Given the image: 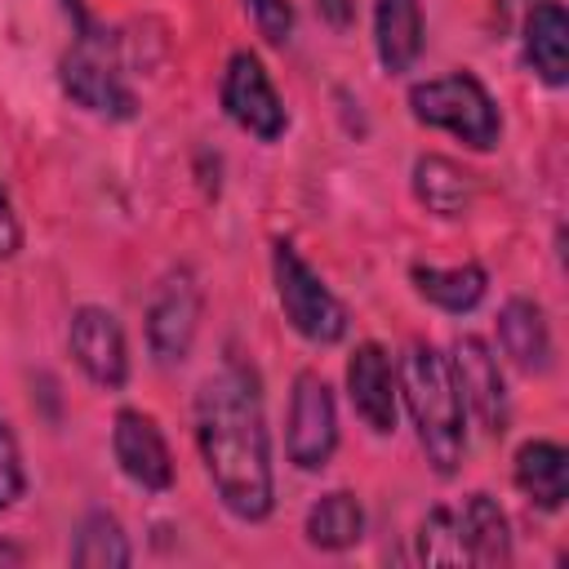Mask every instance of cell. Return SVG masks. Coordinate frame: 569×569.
I'll list each match as a JSON object with an SVG mask.
<instances>
[{"mask_svg": "<svg viewBox=\"0 0 569 569\" xmlns=\"http://www.w3.org/2000/svg\"><path fill=\"white\" fill-rule=\"evenodd\" d=\"M196 440L222 507L240 520H267L276 507V480H271V436L253 369L231 360L200 387Z\"/></svg>", "mask_w": 569, "mask_h": 569, "instance_id": "cell-1", "label": "cell"}, {"mask_svg": "<svg viewBox=\"0 0 569 569\" xmlns=\"http://www.w3.org/2000/svg\"><path fill=\"white\" fill-rule=\"evenodd\" d=\"M400 387L427 462L440 476H453L467 453V427H462V391L453 382L449 356H440L431 342H413L400 365Z\"/></svg>", "mask_w": 569, "mask_h": 569, "instance_id": "cell-2", "label": "cell"}, {"mask_svg": "<svg viewBox=\"0 0 569 569\" xmlns=\"http://www.w3.org/2000/svg\"><path fill=\"white\" fill-rule=\"evenodd\" d=\"M409 111H413V120L449 129L453 138H462L476 151H489L502 133L498 107L471 71H453V76H436V80L413 84L409 89Z\"/></svg>", "mask_w": 569, "mask_h": 569, "instance_id": "cell-3", "label": "cell"}, {"mask_svg": "<svg viewBox=\"0 0 569 569\" xmlns=\"http://www.w3.org/2000/svg\"><path fill=\"white\" fill-rule=\"evenodd\" d=\"M271 276H276V298L284 307V320L307 338V342H342L347 338V307L329 293V284L307 267V258L289 244L276 240L271 249Z\"/></svg>", "mask_w": 569, "mask_h": 569, "instance_id": "cell-4", "label": "cell"}, {"mask_svg": "<svg viewBox=\"0 0 569 569\" xmlns=\"http://www.w3.org/2000/svg\"><path fill=\"white\" fill-rule=\"evenodd\" d=\"M62 89L84 111H98L111 120H129L138 107L129 84L120 80L116 62H111V53H107V36H93V31H84L76 40V49L62 58Z\"/></svg>", "mask_w": 569, "mask_h": 569, "instance_id": "cell-5", "label": "cell"}, {"mask_svg": "<svg viewBox=\"0 0 569 569\" xmlns=\"http://www.w3.org/2000/svg\"><path fill=\"white\" fill-rule=\"evenodd\" d=\"M200 325V284L187 267L169 271L147 302V347L156 365H182Z\"/></svg>", "mask_w": 569, "mask_h": 569, "instance_id": "cell-6", "label": "cell"}, {"mask_svg": "<svg viewBox=\"0 0 569 569\" xmlns=\"http://www.w3.org/2000/svg\"><path fill=\"white\" fill-rule=\"evenodd\" d=\"M333 449H338L333 391L320 373L302 369L293 378V396H289V458L302 471H320V467H329Z\"/></svg>", "mask_w": 569, "mask_h": 569, "instance_id": "cell-7", "label": "cell"}, {"mask_svg": "<svg viewBox=\"0 0 569 569\" xmlns=\"http://www.w3.org/2000/svg\"><path fill=\"white\" fill-rule=\"evenodd\" d=\"M222 111H227L244 133H253V138H262V142H276V138L284 133V124H289L284 102H280V93H276L267 67H262L258 53H249V49L231 53V62H227V76H222Z\"/></svg>", "mask_w": 569, "mask_h": 569, "instance_id": "cell-8", "label": "cell"}, {"mask_svg": "<svg viewBox=\"0 0 569 569\" xmlns=\"http://www.w3.org/2000/svg\"><path fill=\"white\" fill-rule=\"evenodd\" d=\"M67 347L76 356V365L84 369L89 382L116 391L124 387L129 378V347H124V329L111 311L102 307H80L71 316V329H67Z\"/></svg>", "mask_w": 569, "mask_h": 569, "instance_id": "cell-9", "label": "cell"}, {"mask_svg": "<svg viewBox=\"0 0 569 569\" xmlns=\"http://www.w3.org/2000/svg\"><path fill=\"white\" fill-rule=\"evenodd\" d=\"M111 453L120 462V471L147 489V493H164L173 485V453L156 427V418H147L142 409H120L116 427H111Z\"/></svg>", "mask_w": 569, "mask_h": 569, "instance_id": "cell-10", "label": "cell"}, {"mask_svg": "<svg viewBox=\"0 0 569 569\" xmlns=\"http://www.w3.org/2000/svg\"><path fill=\"white\" fill-rule=\"evenodd\" d=\"M449 369L462 391V405L476 409V418L489 436H502L507 431V387H502V369H498V356L489 351V342L471 338V333L458 338Z\"/></svg>", "mask_w": 569, "mask_h": 569, "instance_id": "cell-11", "label": "cell"}, {"mask_svg": "<svg viewBox=\"0 0 569 569\" xmlns=\"http://www.w3.org/2000/svg\"><path fill=\"white\" fill-rule=\"evenodd\" d=\"M347 391H351V405L369 431H378V436L396 431V378H391V360L378 342H360L351 351Z\"/></svg>", "mask_w": 569, "mask_h": 569, "instance_id": "cell-12", "label": "cell"}, {"mask_svg": "<svg viewBox=\"0 0 569 569\" xmlns=\"http://www.w3.org/2000/svg\"><path fill=\"white\" fill-rule=\"evenodd\" d=\"M525 62L551 89L565 84V76H569V18H565L560 0L529 4V18H525Z\"/></svg>", "mask_w": 569, "mask_h": 569, "instance_id": "cell-13", "label": "cell"}, {"mask_svg": "<svg viewBox=\"0 0 569 569\" xmlns=\"http://www.w3.org/2000/svg\"><path fill=\"white\" fill-rule=\"evenodd\" d=\"M498 342L502 351L525 369V373H542L551 369V329L538 302L529 298H511L498 311Z\"/></svg>", "mask_w": 569, "mask_h": 569, "instance_id": "cell-14", "label": "cell"}, {"mask_svg": "<svg viewBox=\"0 0 569 569\" xmlns=\"http://www.w3.org/2000/svg\"><path fill=\"white\" fill-rule=\"evenodd\" d=\"M516 485L542 511H560L569 498V453L551 440H529L516 449Z\"/></svg>", "mask_w": 569, "mask_h": 569, "instance_id": "cell-15", "label": "cell"}, {"mask_svg": "<svg viewBox=\"0 0 569 569\" xmlns=\"http://www.w3.org/2000/svg\"><path fill=\"white\" fill-rule=\"evenodd\" d=\"M458 538L467 551V565H507L511 560V529L502 507L489 493H471L458 511Z\"/></svg>", "mask_w": 569, "mask_h": 569, "instance_id": "cell-16", "label": "cell"}, {"mask_svg": "<svg viewBox=\"0 0 569 569\" xmlns=\"http://www.w3.org/2000/svg\"><path fill=\"white\" fill-rule=\"evenodd\" d=\"M373 40H378V58L391 76L409 71L422 53V9H418V0H378Z\"/></svg>", "mask_w": 569, "mask_h": 569, "instance_id": "cell-17", "label": "cell"}, {"mask_svg": "<svg viewBox=\"0 0 569 569\" xmlns=\"http://www.w3.org/2000/svg\"><path fill=\"white\" fill-rule=\"evenodd\" d=\"M471 173L458 169L449 156H418L413 160V196L436 218H462L471 209Z\"/></svg>", "mask_w": 569, "mask_h": 569, "instance_id": "cell-18", "label": "cell"}, {"mask_svg": "<svg viewBox=\"0 0 569 569\" xmlns=\"http://www.w3.org/2000/svg\"><path fill=\"white\" fill-rule=\"evenodd\" d=\"M365 538V507L356 502V493L333 489L325 493L311 511H307V542L320 551H347Z\"/></svg>", "mask_w": 569, "mask_h": 569, "instance_id": "cell-19", "label": "cell"}, {"mask_svg": "<svg viewBox=\"0 0 569 569\" xmlns=\"http://www.w3.org/2000/svg\"><path fill=\"white\" fill-rule=\"evenodd\" d=\"M413 289L445 307V311H471L485 289H489V276L480 262H462V267H413Z\"/></svg>", "mask_w": 569, "mask_h": 569, "instance_id": "cell-20", "label": "cell"}, {"mask_svg": "<svg viewBox=\"0 0 569 569\" xmlns=\"http://www.w3.org/2000/svg\"><path fill=\"white\" fill-rule=\"evenodd\" d=\"M133 560L129 538L120 533V520L111 511H89L71 538V565L84 569H124Z\"/></svg>", "mask_w": 569, "mask_h": 569, "instance_id": "cell-21", "label": "cell"}, {"mask_svg": "<svg viewBox=\"0 0 569 569\" xmlns=\"http://www.w3.org/2000/svg\"><path fill=\"white\" fill-rule=\"evenodd\" d=\"M418 560H427V565H467L453 507L427 511V520H422V529H418Z\"/></svg>", "mask_w": 569, "mask_h": 569, "instance_id": "cell-22", "label": "cell"}, {"mask_svg": "<svg viewBox=\"0 0 569 569\" xmlns=\"http://www.w3.org/2000/svg\"><path fill=\"white\" fill-rule=\"evenodd\" d=\"M22 489H27L22 453H18L13 431H9V427H4V418H0V511H4V507H13V502L22 498Z\"/></svg>", "mask_w": 569, "mask_h": 569, "instance_id": "cell-23", "label": "cell"}, {"mask_svg": "<svg viewBox=\"0 0 569 569\" xmlns=\"http://www.w3.org/2000/svg\"><path fill=\"white\" fill-rule=\"evenodd\" d=\"M244 4H249V13H253L258 31H262L271 44H284V40H289V31H293V9H289V0H244Z\"/></svg>", "mask_w": 569, "mask_h": 569, "instance_id": "cell-24", "label": "cell"}, {"mask_svg": "<svg viewBox=\"0 0 569 569\" xmlns=\"http://www.w3.org/2000/svg\"><path fill=\"white\" fill-rule=\"evenodd\" d=\"M18 249H22V227H18V213H13V204H9V196L0 187V262L13 258Z\"/></svg>", "mask_w": 569, "mask_h": 569, "instance_id": "cell-25", "label": "cell"}, {"mask_svg": "<svg viewBox=\"0 0 569 569\" xmlns=\"http://www.w3.org/2000/svg\"><path fill=\"white\" fill-rule=\"evenodd\" d=\"M316 4H320V13H325L338 31H347L351 18H356V4H351V0H316Z\"/></svg>", "mask_w": 569, "mask_h": 569, "instance_id": "cell-26", "label": "cell"}, {"mask_svg": "<svg viewBox=\"0 0 569 569\" xmlns=\"http://www.w3.org/2000/svg\"><path fill=\"white\" fill-rule=\"evenodd\" d=\"M22 560H27V551H22V547L0 542V565H22Z\"/></svg>", "mask_w": 569, "mask_h": 569, "instance_id": "cell-27", "label": "cell"}, {"mask_svg": "<svg viewBox=\"0 0 569 569\" xmlns=\"http://www.w3.org/2000/svg\"><path fill=\"white\" fill-rule=\"evenodd\" d=\"M507 4H511V0H502V9H507Z\"/></svg>", "mask_w": 569, "mask_h": 569, "instance_id": "cell-28", "label": "cell"}]
</instances>
